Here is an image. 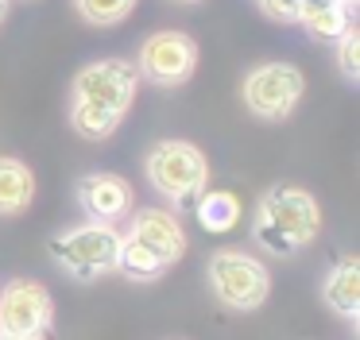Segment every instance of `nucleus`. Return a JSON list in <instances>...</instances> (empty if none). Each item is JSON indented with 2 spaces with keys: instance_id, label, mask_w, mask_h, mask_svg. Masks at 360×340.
Returning <instances> with one entry per match:
<instances>
[{
  "instance_id": "9d476101",
  "label": "nucleus",
  "mask_w": 360,
  "mask_h": 340,
  "mask_svg": "<svg viewBox=\"0 0 360 340\" xmlns=\"http://www.w3.org/2000/svg\"><path fill=\"white\" fill-rule=\"evenodd\" d=\"M78 201H82V209H86L94 221L117 224L120 216L132 213V185H128L120 174H105V170H97V174L82 178Z\"/></svg>"
},
{
  "instance_id": "39448f33",
  "label": "nucleus",
  "mask_w": 360,
  "mask_h": 340,
  "mask_svg": "<svg viewBox=\"0 0 360 340\" xmlns=\"http://www.w3.org/2000/svg\"><path fill=\"white\" fill-rule=\"evenodd\" d=\"M306 93V77L290 62H264L244 77V105L259 120H287Z\"/></svg>"
},
{
  "instance_id": "f3484780",
  "label": "nucleus",
  "mask_w": 360,
  "mask_h": 340,
  "mask_svg": "<svg viewBox=\"0 0 360 340\" xmlns=\"http://www.w3.org/2000/svg\"><path fill=\"white\" fill-rule=\"evenodd\" d=\"M82 12V20L94 27H112V23L128 20V12L136 8V0H74Z\"/></svg>"
},
{
  "instance_id": "dca6fc26",
  "label": "nucleus",
  "mask_w": 360,
  "mask_h": 340,
  "mask_svg": "<svg viewBox=\"0 0 360 340\" xmlns=\"http://www.w3.org/2000/svg\"><path fill=\"white\" fill-rule=\"evenodd\" d=\"M124 116L112 112V108H101V105H86V100H70V124L78 136L86 139H109L112 131L120 128Z\"/></svg>"
},
{
  "instance_id": "5701e85b",
  "label": "nucleus",
  "mask_w": 360,
  "mask_h": 340,
  "mask_svg": "<svg viewBox=\"0 0 360 340\" xmlns=\"http://www.w3.org/2000/svg\"><path fill=\"white\" fill-rule=\"evenodd\" d=\"M345 4H349V8H352V4H356V0H345Z\"/></svg>"
},
{
  "instance_id": "f03ea898",
  "label": "nucleus",
  "mask_w": 360,
  "mask_h": 340,
  "mask_svg": "<svg viewBox=\"0 0 360 340\" xmlns=\"http://www.w3.org/2000/svg\"><path fill=\"white\" fill-rule=\"evenodd\" d=\"M143 166H148L151 190L163 201H171V205H190L210 185V162L186 139H159L148 151Z\"/></svg>"
},
{
  "instance_id": "4468645a",
  "label": "nucleus",
  "mask_w": 360,
  "mask_h": 340,
  "mask_svg": "<svg viewBox=\"0 0 360 340\" xmlns=\"http://www.w3.org/2000/svg\"><path fill=\"white\" fill-rule=\"evenodd\" d=\"M117 270L124 278H132V282H155L159 275H167V263L151 247H143L140 240H132L124 232L120 236V251H117Z\"/></svg>"
},
{
  "instance_id": "ddd939ff",
  "label": "nucleus",
  "mask_w": 360,
  "mask_h": 340,
  "mask_svg": "<svg viewBox=\"0 0 360 340\" xmlns=\"http://www.w3.org/2000/svg\"><path fill=\"white\" fill-rule=\"evenodd\" d=\"M298 23L321 43L341 39V31L352 27L345 0H298Z\"/></svg>"
},
{
  "instance_id": "20e7f679",
  "label": "nucleus",
  "mask_w": 360,
  "mask_h": 340,
  "mask_svg": "<svg viewBox=\"0 0 360 340\" xmlns=\"http://www.w3.org/2000/svg\"><path fill=\"white\" fill-rule=\"evenodd\" d=\"M205 275H210L213 298L229 309H240V313L259 309L267 301V294H271V275H267V267L248 251H233V247L213 251Z\"/></svg>"
},
{
  "instance_id": "f257e3e1",
  "label": "nucleus",
  "mask_w": 360,
  "mask_h": 340,
  "mask_svg": "<svg viewBox=\"0 0 360 340\" xmlns=\"http://www.w3.org/2000/svg\"><path fill=\"white\" fill-rule=\"evenodd\" d=\"M252 232L271 255H295L298 247L314 244V236L321 232L318 197L302 185H275L259 201Z\"/></svg>"
},
{
  "instance_id": "2eb2a0df",
  "label": "nucleus",
  "mask_w": 360,
  "mask_h": 340,
  "mask_svg": "<svg viewBox=\"0 0 360 340\" xmlns=\"http://www.w3.org/2000/svg\"><path fill=\"white\" fill-rule=\"evenodd\" d=\"M194 205H198V224H202L205 232H229V228H236V221H240V201H236L233 193H225V190L202 193Z\"/></svg>"
},
{
  "instance_id": "6ab92c4d",
  "label": "nucleus",
  "mask_w": 360,
  "mask_h": 340,
  "mask_svg": "<svg viewBox=\"0 0 360 340\" xmlns=\"http://www.w3.org/2000/svg\"><path fill=\"white\" fill-rule=\"evenodd\" d=\"M259 12L279 23H298V0H259Z\"/></svg>"
},
{
  "instance_id": "f8f14e48",
  "label": "nucleus",
  "mask_w": 360,
  "mask_h": 340,
  "mask_svg": "<svg viewBox=\"0 0 360 340\" xmlns=\"http://www.w3.org/2000/svg\"><path fill=\"white\" fill-rule=\"evenodd\" d=\"M35 201V174L27 162L12 159V155H0V216L24 213Z\"/></svg>"
},
{
  "instance_id": "0eeeda50",
  "label": "nucleus",
  "mask_w": 360,
  "mask_h": 340,
  "mask_svg": "<svg viewBox=\"0 0 360 340\" xmlns=\"http://www.w3.org/2000/svg\"><path fill=\"white\" fill-rule=\"evenodd\" d=\"M198 66V43L186 31H155L143 39L136 74L151 85H182Z\"/></svg>"
},
{
  "instance_id": "423d86ee",
  "label": "nucleus",
  "mask_w": 360,
  "mask_h": 340,
  "mask_svg": "<svg viewBox=\"0 0 360 340\" xmlns=\"http://www.w3.org/2000/svg\"><path fill=\"white\" fill-rule=\"evenodd\" d=\"M55 321V306L43 282L35 278H12L0 290V336L39 340Z\"/></svg>"
},
{
  "instance_id": "9b49d317",
  "label": "nucleus",
  "mask_w": 360,
  "mask_h": 340,
  "mask_svg": "<svg viewBox=\"0 0 360 340\" xmlns=\"http://www.w3.org/2000/svg\"><path fill=\"white\" fill-rule=\"evenodd\" d=\"M321 294H326V301H329L333 313L356 321V317H360V259L345 255V259L333 267V275L326 278Z\"/></svg>"
},
{
  "instance_id": "412c9836",
  "label": "nucleus",
  "mask_w": 360,
  "mask_h": 340,
  "mask_svg": "<svg viewBox=\"0 0 360 340\" xmlns=\"http://www.w3.org/2000/svg\"><path fill=\"white\" fill-rule=\"evenodd\" d=\"M0 340H20V336H0Z\"/></svg>"
},
{
  "instance_id": "1a4fd4ad",
  "label": "nucleus",
  "mask_w": 360,
  "mask_h": 340,
  "mask_svg": "<svg viewBox=\"0 0 360 340\" xmlns=\"http://www.w3.org/2000/svg\"><path fill=\"white\" fill-rule=\"evenodd\" d=\"M128 236L140 240L143 247H151L167 267H174L186 255V232H182L179 216L167 213V209H140V213H132Z\"/></svg>"
},
{
  "instance_id": "4be33fe9",
  "label": "nucleus",
  "mask_w": 360,
  "mask_h": 340,
  "mask_svg": "<svg viewBox=\"0 0 360 340\" xmlns=\"http://www.w3.org/2000/svg\"><path fill=\"white\" fill-rule=\"evenodd\" d=\"M182 4H198V0H182Z\"/></svg>"
},
{
  "instance_id": "7ed1b4c3",
  "label": "nucleus",
  "mask_w": 360,
  "mask_h": 340,
  "mask_svg": "<svg viewBox=\"0 0 360 340\" xmlns=\"http://www.w3.org/2000/svg\"><path fill=\"white\" fill-rule=\"evenodd\" d=\"M117 251H120L117 224H101V221L74 224V228L58 232L55 244H51L55 263L70 278H82V282H94V278L117 270Z\"/></svg>"
},
{
  "instance_id": "aec40b11",
  "label": "nucleus",
  "mask_w": 360,
  "mask_h": 340,
  "mask_svg": "<svg viewBox=\"0 0 360 340\" xmlns=\"http://www.w3.org/2000/svg\"><path fill=\"white\" fill-rule=\"evenodd\" d=\"M8 4L12 0H0V23H4V15H8Z\"/></svg>"
},
{
  "instance_id": "6e6552de",
  "label": "nucleus",
  "mask_w": 360,
  "mask_h": 340,
  "mask_svg": "<svg viewBox=\"0 0 360 340\" xmlns=\"http://www.w3.org/2000/svg\"><path fill=\"white\" fill-rule=\"evenodd\" d=\"M136 85H140V74H136L132 62L101 58V62H89V66L78 70V77H74V100L101 105V108H112V112L124 116L136 97Z\"/></svg>"
},
{
  "instance_id": "a211bd4d",
  "label": "nucleus",
  "mask_w": 360,
  "mask_h": 340,
  "mask_svg": "<svg viewBox=\"0 0 360 340\" xmlns=\"http://www.w3.org/2000/svg\"><path fill=\"white\" fill-rule=\"evenodd\" d=\"M337 66H341V74L349 81L360 77V31L356 27L341 31V39H337Z\"/></svg>"
}]
</instances>
